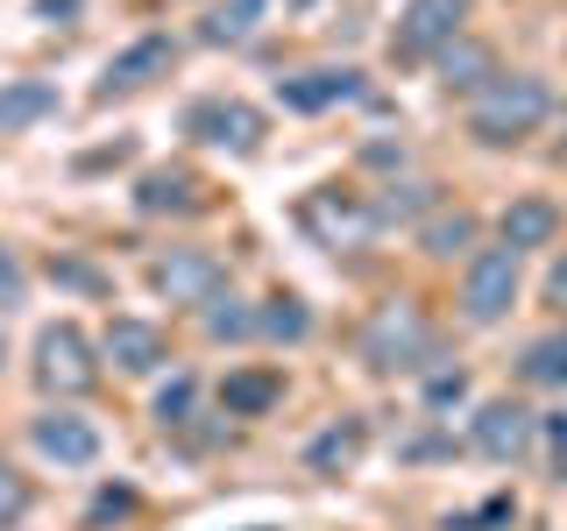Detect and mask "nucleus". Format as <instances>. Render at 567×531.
Masks as SVG:
<instances>
[{
	"label": "nucleus",
	"instance_id": "nucleus-22",
	"mask_svg": "<svg viewBox=\"0 0 567 531\" xmlns=\"http://www.w3.org/2000/svg\"><path fill=\"white\" fill-rule=\"evenodd\" d=\"M518 376H525L532 389H567V326L539 333V341L518 354Z\"/></svg>",
	"mask_w": 567,
	"mask_h": 531
},
{
	"label": "nucleus",
	"instance_id": "nucleus-24",
	"mask_svg": "<svg viewBox=\"0 0 567 531\" xmlns=\"http://www.w3.org/2000/svg\"><path fill=\"white\" fill-rule=\"evenodd\" d=\"M256 333H270V341H306V333H312V312L298 305V298H270V305L256 312Z\"/></svg>",
	"mask_w": 567,
	"mask_h": 531
},
{
	"label": "nucleus",
	"instance_id": "nucleus-31",
	"mask_svg": "<svg viewBox=\"0 0 567 531\" xmlns=\"http://www.w3.org/2000/svg\"><path fill=\"white\" fill-rule=\"evenodd\" d=\"M539 433H546V454H554V475L567 482V412H554V418H539Z\"/></svg>",
	"mask_w": 567,
	"mask_h": 531
},
{
	"label": "nucleus",
	"instance_id": "nucleus-3",
	"mask_svg": "<svg viewBox=\"0 0 567 531\" xmlns=\"http://www.w3.org/2000/svg\"><path fill=\"white\" fill-rule=\"evenodd\" d=\"M518 270H525V256L518 248H475L468 256V277H461V319L468 326H504L511 305H518Z\"/></svg>",
	"mask_w": 567,
	"mask_h": 531
},
{
	"label": "nucleus",
	"instance_id": "nucleus-14",
	"mask_svg": "<svg viewBox=\"0 0 567 531\" xmlns=\"http://www.w3.org/2000/svg\"><path fill=\"white\" fill-rule=\"evenodd\" d=\"M554 235H560V206L554 199L525 191V199L504 206V248H518V256H525V248H546Z\"/></svg>",
	"mask_w": 567,
	"mask_h": 531
},
{
	"label": "nucleus",
	"instance_id": "nucleus-13",
	"mask_svg": "<svg viewBox=\"0 0 567 531\" xmlns=\"http://www.w3.org/2000/svg\"><path fill=\"white\" fill-rule=\"evenodd\" d=\"M354 93H362V71H348V64H319V71H298V79H277V100L291 114H327V106H341Z\"/></svg>",
	"mask_w": 567,
	"mask_h": 531
},
{
	"label": "nucleus",
	"instance_id": "nucleus-5",
	"mask_svg": "<svg viewBox=\"0 0 567 531\" xmlns=\"http://www.w3.org/2000/svg\"><path fill=\"white\" fill-rule=\"evenodd\" d=\"M171 64H177V35H135L128 50H114V58H106L93 100H128V93H142V85L171 79Z\"/></svg>",
	"mask_w": 567,
	"mask_h": 531
},
{
	"label": "nucleus",
	"instance_id": "nucleus-6",
	"mask_svg": "<svg viewBox=\"0 0 567 531\" xmlns=\"http://www.w3.org/2000/svg\"><path fill=\"white\" fill-rule=\"evenodd\" d=\"M150 283L171 298V305H213V298L227 291V262L206 256V248H171V256H156Z\"/></svg>",
	"mask_w": 567,
	"mask_h": 531
},
{
	"label": "nucleus",
	"instance_id": "nucleus-7",
	"mask_svg": "<svg viewBox=\"0 0 567 531\" xmlns=\"http://www.w3.org/2000/svg\"><path fill=\"white\" fill-rule=\"evenodd\" d=\"M461 22H468V0H404L390 50H398V58H440L461 35Z\"/></svg>",
	"mask_w": 567,
	"mask_h": 531
},
{
	"label": "nucleus",
	"instance_id": "nucleus-4",
	"mask_svg": "<svg viewBox=\"0 0 567 531\" xmlns=\"http://www.w3.org/2000/svg\"><path fill=\"white\" fill-rule=\"evenodd\" d=\"M35 383H43V397H85V389L100 383V362H93V341H85L71 319L35 333Z\"/></svg>",
	"mask_w": 567,
	"mask_h": 531
},
{
	"label": "nucleus",
	"instance_id": "nucleus-34",
	"mask_svg": "<svg viewBox=\"0 0 567 531\" xmlns=\"http://www.w3.org/2000/svg\"><path fill=\"white\" fill-rule=\"evenodd\" d=\"M128 503H135V496H128V489H106V496H100V503H93V524H100V518H121V510H128Z\"/></svg>",
	"mask_w": 567,
	"mask_h": 531
},
{
	"label": "nucleus",
	"instance_id": "nucleus-19",
	"mask_svg": "<svg viewBox=\"0 0 567 531\" xmlns=\"http://www.w3.org/2000/svg\"><path fill=\"white\" fill-rule=\"evenodd\" d=\"M362 439H369V425L362 418H341V425H327V433L306 447V468L312 475H341V468H354L362 460Z\"/></svg>",
	"mask_w": 567,
	"mask_h": 531
},
{
	"label": "nucleus",
	"instance_id": "nucleus-8",
	"mask_svg": "<svg viewBox=\"0 0 567 531\" xmlns=\"http://www.w3.org/2000/svg\"><path fill=\"white\" fill-rule=\"evenodd\" d=\"M185 135H199L206 149H235V156H248L262 142V114L248 100H199L185 114Z\"/></svg>",
	"mask_w": 567,
	"mask_h": 531
},
{
	"label": "nucleus",
	"instance_id": "nucleus-15",
	"mask_svg": "<svg viewBox=\"0 0 567 531\" xmlns=\"http://www.w3.org/2000/svg\"><path fill=\"white\" fill-rule=\"evenodd\" d=\"M277 397H284L277 368H235V376L220 383V412L227 418H262V412H277Z\"/></svg>",
	"mask_w": 567,
	"mask_h": 531
},
{
	"label": "nucleus",
	"instance_id": "nucleus-23",
	"mask_svg": "<svg viewBox=\"0 0 567 531\" xmlns=\"http://www.w3.org/2000/svg\"><path fill=\"white\" fill-rule=\"evenodd\" d=\"M412 212H433V185H383V199H369V220L377 227H398Z\"/></svg>",
	"mask_w": 567,
	"mask_h": 531
},
{
	"label": "nucleus",
	"instance_id": "nucleus-33",
	"mask_svg": "<svg viewBox=\"0 0 567 531\" xmlns=\"http://www.w3.org/2000/svg\"><path fill=\"white\" fill-rule=\"evenodd\" d=\"M546 305H560V312H567V248L554 256V270H546Z\"/></svg>",
	"mask_w": 567,
	"mask_h": 531
},
{
	"label": "nucleus",
	"instance_id": "nucleus-26",
	"mask_svg": "<svg viewBox=\"0 0 567 531\" xmlns=\"http://www.w3.org/2000/svg\"><path fill=\"white\" fill-rule=\"evenodd\" d=\"M50 277H58L64 291H79V298H106V291H114V277L93 270V262H79V256H50Z\"/></svg>",
	"mask_w": 567,
	"mask_h": 531
},
{
	"label": "nucleus",
	"instance_id": "nucleus-27",
	"mask_svg": "<svg viewBox=\"0 0 567 531\" xmlns=\"http://www.w3.org/2000/svg\"><path fill=\"white\" fill-rule=\"evenodd\" d=\"M192 397H199V383H192V376H171L164 389H156V425H185L192 418Z\"/></svg>",
	"mask_w": 567,
	"mask_h": 531
},
{
	"label": "nucleus",
	"instance_id": "nucleus-25",
	"mask_svg": "<svg viewBox=\"0 0 567 531\" xmlns=\"http://www.w3.org/2000/svg\"><path fill=\"white\" fill-rule=\"evenodd\" d=\"M199 319H206V333L213 341H248V333H256V312L241 305V298H213V305H199Z\"/></svg>",
	"mask_w": 567,
	"mask_h": 531
},
{
	"label": "nucleus",
	"instance_id": "nucleus-21",
	"mask_svg": "<svg viewBox=\"0 0 567 531\" xmlns=\"http://www.w3.org/2000/svg\"><path fill=\"white\" fill-rule=\"evenodd\" d=\"M419 248H425V256H440V262L468 256V248H475V212H468V206H454V212L433 206V220L419 227Z\"/></svg>",
	"mask_w": 567,
	"mask_h": 531
},
{
	"label": "nucleus",
	"instance_id": "nucleus-28",
	"mask_svg": "<svg viewBox=\"0 0 567 531\" xmlns=\"http://www.w3.org/2000/svg\"><path fill=\"white\" fill-rule=\"evenodd\" d=\"M22 510H29V482L8 468V460H0V531H8L14 518H22Z\"/></svg>",
	"mask_w": 567,
	"mask_h": 531
},
{
	"label": "nucleus",
	"instance_id": "nucleus-10",
	"mask_svg": "<svg viewBox=\"0 0 567 531\" xmlns=\"http://www.w3.org/2000/svg\"><path fill=\"white\" fill-rule=\"evenodd\" d=\"M100 354L121 368V376H156V368L171 362V341L150 326V319H106V341Z\"/></svg>",
	"mask_w": 567,
	"mask_h": 531
},
{
	"label": "nucleus",
	"instance_id": "nucleus-18",
	"mask_svg": "<svg viewBox=\"0 0 567 531\" xmlns=\"http://www.w3.org/2000/svg\"><path fill=\"white\" fill-rule=\"evenodd\" d=\"M262 14H270V0H220V8L199 22V43H213V50H235V43H248V35L262 29Z\"/></svg>",
	"mask_w": 567,
	"mask_h": 531
},
{
	"label": "nucleus",
	"instance_id": "nucleus-2",
	"mask_svg": "<svg viewBox=\"0 0 567 531\" xmlns=\"http://www.w3.org/2000/svg\"><path fill=\"white\" fill-rule=\"evenodd\" d=\"M362 362L377 368V376H419V368H433L440 362L433 319H425L412 298H383L362 326Z\"/></svg>",
	"mask_w": 567,
	"mask_h": 531
},
{
	"label": "nucleus",
	"instance_id": "nucleus-20",
	"mask_svg": "<svg viewBox=\"0 0 567 531\" xmlns=\"http://www.w3.org/2000/svg\"><path fill=\"white\" fill-rule=\"evenodd\" d=\"M50 114H58V85H43V79H14V85H0V135L29 128V121H50Z\"/></svg>",
	"mask_w": 567,
	"mask_h": 531
},
{
	"label": "nucleus",
	"instance_id": "nucleus-9",
	"mask_svg": "<svg viewBox=\"0 0 567 531\" xmlns=\"http://www.w3.org/2000/svg\"><path fill=\"white\" fill-rule=\"evenodd\" d=\"M29 439L43 460H58V468H93L100 460V425L79 418V412H43L29 418Z\"/></svg>",
	"mask_w": 567,
	"mask_h": 531
},
{
	"label": "nucleus",
	"instance_id": "nucleus-29",
	"mask_svg": "<svg viewBox=\"0 0 567 531\" xmlns=\"http://www.w3.org/2000/svg\"><path fill=\"white\" fill-rule=\"evenodd\" d=\"M461 397H468V376H461V368H433V376H425V404H433V412L440 404H461Z\"/></svg>",
	"mask_w": 567,
	"mask_h": 531
},
{
	"label": "nucleus",
	"instance_id": "nucleus-30",
	"mask_svg": "<svg viewBox=\"0 0 567 531\" xmlns=\"http://www.w3.org/2000/svg\"><path fill=\"white\" fill-rule=\"evenodd\" d=\"M29 298V277H22V262H14V248H0V312H14Z\"/></svg>",
	"mask_w": 567,
	"mask_h": 531
},
{
	"label": "nucleus",
	"instance_id": "nucleus-1",
	"mask_svg": "<svg viewBox=\"0 0 567 531\" xmlns=\"http://www.w3.org/2000/svg\"><path fill=\"white\" fill-rule=\"evenodd\" d=\"M546 114H554L546 79H532V71H496L483 93H475V106H468V135L483 142V149H511V142L539 135Z\"/></svg>",
	"mask_w": 567,
	"mask_h": 531
},
{
	"label": "nucleus",
	"instance_id": "nucleus-32",
	"mask_svg": "<svg viewBox=\"0 0 567 531\" xmlns=\"http://www.w3.org/2000/svg\"><path fill=\"white\" fill-rule=\"evenodd\" d=\"M79 14H85V0H35V22H79Z\"/></svg>",
	"mask_w": 567,
	"mask_h": 531
},
{
	"label": "nucleus",
	"instance_id": "nucleus-35",
	"mask_svg": "<svg viewBox=\"0 0 567 531\" xmlns=\"http://www.w3.org/2000/svg\"><path fill=\"white\" fill-rule=\"evenodd\" d=\"M0 362H8V341H0Z\"/></svg>",
	"mask_w": 567,
	"mask_h": 531
},
{
	"label": "nucleus",
	"instance_id": "nucleus-17",
	"mask_svg": "<svg viewBox=\"0 0 567 531\" xmlns=\"http://www.w3.org/2000/svg\"><path fill=\"white\" fill-rule=\"evenodd\" d=\"M496 79V58L483 43H468V35H454L447 50H440V85L447 93H483V85Z\"/></svg>",
	"mask_w": 567,
	"mask_h": 531
},
{
	"label": "nucleus",
	"instance_id": "nucleus-11",
	"mask_svg": "<svg viewBox=\"0 0 567 531\" xmlns=\"http://www.w3.org/2000/svg\"><path fill=\"white\" fill-rule=\"evenodd\" d=\"M298 220H306V227H312V235L327 241V248H362L369 235H377L369 206H362V199H348V191H312Z\"/></svg>",
	"mask_w": 567,
	"mask_h": 531
},
{
	"label": "nucleus",
	"instance_id": "nucleus-12",
	"mask_svg": "<svg viewBox=\"0 0 567 531\" xmlns=\"http://www.w3.org/2000/svg\"><path fill=\"white\" fill-rule=\"evenodd\" d=\"M532 439H539V418L525 412V404H511V397H496L475 412V454H489V460H518Z\"/></svg>",
	"mask_w": 567,
	"mask_h": 531
},
{
	"label": "nucleus",
	"instance_id": "nucleus-16",
	"mask_svg": "<svg viewBox=\"0 0 567 531\" xmlns=\"http://www.w3.org/2000/svg\"><path fill=\"white\" fill-rule=\"evenodd\" d=\"M192 206H199V177H192V170H177V164L142 170V185H135V212H192Z\"/></svg>",
	"mask_w": 567,
	"mask_h": 531
}]
</instances>
